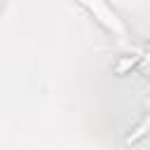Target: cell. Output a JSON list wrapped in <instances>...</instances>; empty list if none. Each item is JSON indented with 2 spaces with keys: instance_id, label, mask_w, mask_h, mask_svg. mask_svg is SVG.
Returning <instances> with one entry per match:
<instances>
[{
  "instance_id": "obj_1",
  "label": "cell",
  "mask_w": 150,
  "mask_h": 150,
  "mask_svg": "<svg viewBox=\"0 0 150 150\" xmlns=\"http://www.w3.org/2000/svg\"><path fill=\"white\" fill-rule=\"evenodd\" d=\"M75 2H80L112 38H117L122 45H127L129 42V28L124 26V21L120 19V14L108 5V0H75Z\"/></svg>"
},
{
  "instance_id": "obj_2",
  "label": "cell",
  "mask_w": 150,
  "mask_h": 150,
  "mask_svg": "<svg viewBox=\"0 0 150 150\" xmlns=\"http://www.w3.org/2000/svg\"><path fill=\"white\" fill-rule=\"evenodd\" d=\"M148 127H150V117H148V120H145V122H143V124H141V127L136 129V134H134V136H129V141H134V138H138V136H143Z\"/></svg>"
}]
</instances>
